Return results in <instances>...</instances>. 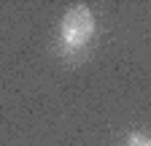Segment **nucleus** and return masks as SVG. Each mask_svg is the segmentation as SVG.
<instances>
[{"label":"nucleus","instance_id":"f03ea898","mask_svg":"<svg viewBox=\"0 0 151 146\" xmlns=\"http://www.w3.org/2000/svg\"><path fill=\"white\" fill-rule=\"evenodd\" d=\"M127 146H151V138L143 135V133H135V135L127 138Z\"/></svg>","mask_w":151,"mask_h":146},{"label":"nucleus","instance_id":"f257e3e1","mask_svg":"<svg viewBox=\"0 0 151 146\" xmlns=\"http://www.w3.org/2000/svg\"><path fill=\"white\" fill-rule=\"evenodd\" d=\"M94 38V16L84 6H73L62 16V43L73 51L84 49Z\"/></svg>","mask_w":151,"mask_h":146}]
</instances>
